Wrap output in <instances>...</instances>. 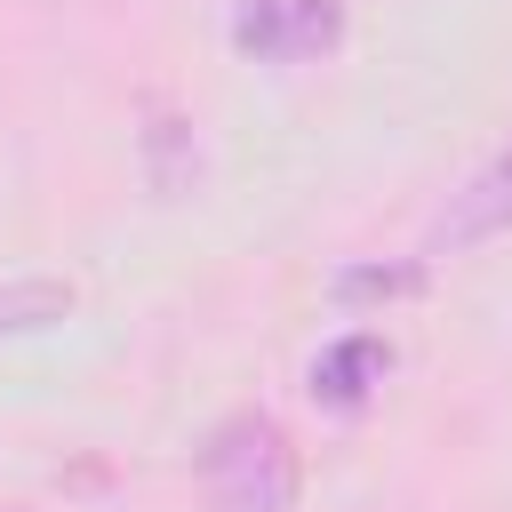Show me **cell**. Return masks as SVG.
I'll use <instances>...</instances> for the list:
<instances>
[{"label":"cell","mask_w":512,"mask_h":512,"mask_svg":"<svg viewBox=\"0 0 512 512\" xmlns=\"http://www.w3.org/2000/svg\"><path fill=\"white\" fill-rule=\"evenodd\" d=\"M200 512H296V448L280 416L240 408L200 448Z\"/></svg>","instance_id":"obj_1"},{"label":"cell","mask_w":512,"mask_h":512,"mask_svg":"<svg viewBox=\"0 0 512 512\" xmlns=\"http://www.w3.org/2000/svg\"><path fill=\"white\" fill-rule=\"evenodd\" d=\"M496 232H512V144H504L464 192H448V208H440V224H432V256H464V248H480V240H496Z\"/></svg>","instance_id":"obj_4"},{"label":"cell","mask_w":512,"mask_h":512,"mask_svg":"<svg viewBox=\"0 0 512 512\" xmlns=\"http://www.w3.org/2000/svg\"><path fill=\"white\" fill-rule=\"evenodd\" d=\"M384 376H392V344H384L376 328H352V336L320 344V360H312L304 392H312L328 416H360V408L376 400V384H384Z\"/></svg>","instance_id":"obj_3"},{"label":"cell","mask_w":512,"mask_h":512,"mask_svg":"<svg viewBox=\"0 0 512 512\" xmlns=\"http://www.w3.org/2000/svg\"><path fill=\"white\" fill-rule=\"evenodd\" d=\"M224 40L248 64H320L344 48V0H232Z\"/></svg>","instance_id":"obj_2"},{"label":"cell","mask_w":512,"mask_h":512,"mask_svg":"<svg viewBox=\"0 0 512 512\" xmlns=\"http://www.w3.org/2000/svg\"><path fill=\"white\" fill-rule=\"evenodd\" d=\"M144 168H152V192H160V200H176V192L200 176L192 128H184L176 112H152V128H144Z\"/></svg>","instance_id":"obj_6"},{"label":"cell","mask_w":512,"mask_h":512,"mask_svg":"<svg viewBox=\"0 0 512 512\" xmlns=\"http://www.w3.org/2000/svg\"><path fill=\"white\" fill-rule=\"evenodd\" d=\"M72 304H80V288H72V280H56V272L8 280V288H0V344H8V336H40V328L72 320Z\"/></svg>","instance_id":"obj_5"},{"label":"cell","mask_w":512,"mask_h":512,"mask_svg":"<svg viewBox=\"0 0 512 512\" xmlns=\"http://www.w3.org/2000/svg\"><path fill=\"white\" fill-rule=\"evenodd\" d=\"M424 288V256H408V264H352V272H336V304H368V296H416Z\"/></svg>","instance_id":"obj_7"}]
</instances>
